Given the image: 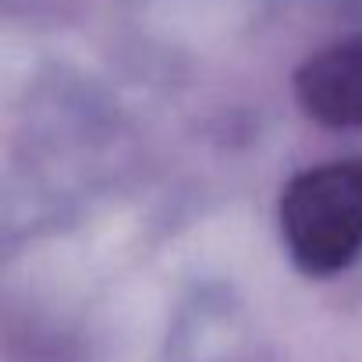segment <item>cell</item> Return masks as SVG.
Returning a JSON list of instances; mask_svg holds the SVG:
<instances>
[{"label":"cell","mask_w":362,"mask_h":362,"mask_svg":"<svg viewBox=\"0 0 362 362\" xmlns=\"http://www.w3.org/2000/svg\"><path fill=\"white\" fill-rule=\"evenodd\" d=\"M298 107L327 128L362 124V33L316 50L295 75Z\"/></svg>","instance_id":"obj_2"},{"label":"cell","mask_w":362,"mask_h":362,"mask_svg":"<svg viewBox=\"0 0 362 362\" xmlns=\"http://www.w3.org/2000/svg\"><path fill=\"white\" fill-rule=\"evenodd\" d=\"M281 235L309 277L351 267L362 252V156L295 174L281 196Z\"/></svg>","instance_id":"obj_1"}]
</instances>
